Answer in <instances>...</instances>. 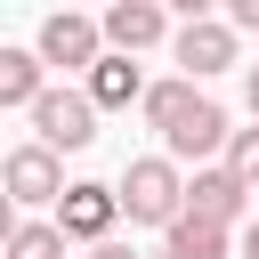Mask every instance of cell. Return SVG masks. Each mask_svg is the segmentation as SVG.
Masks as SVG:
<instances>
[{
  "instance_id": "cell-2",
  "label": "cell",
  "mask_w": 259,
  "mask_h": 259,
  "mask_svg": "<svg viewBox=\"0 0 259 259\" xmlns=\"http://www.w3.org/2000/svg\"><path fill=\"white\" fill-rule=\"evenodd\" d=\"M40 65H65V73H97L105 65V16H73V8H57L49 24H40Z\"/></svg>"
},
{
  "instance_id": "cell-14",
  "label": "cell",
  "mask_w": 259,
  "mask_h": 259,
  "mask_svg": "<svg viewBox=\"0 0 259 259\" xmlns=\"http://www.w3.org/2000/svg\"><path fill=\"white\" fill-rule=\"evenodd\" d=\"M194 97H202V89H194V81H186V73H178V81H154V89H146V105H138V113H146V121H154V130H162V138H170V121H178V113H186V105H194Z\"/></svg>"
},
{
  "instance_id": "cell-10",
  "label": "cell",
  "mask_w": 259,
  "mask_h": 259,
  "mask_svg": "<svg viewBox=\"0 0 259 259\" xmlns=\"http://www.w3.org/2000/svg\"><path fill=\"white\" fill-rule=\"evenodd\" d=\"M49 97V65H40V49H0V105H40Z\"/></svg>"
},
{
  "instance_id": "cell-8",
  "label": "cell",
  "mask_w": 259,
  "mask_h": 259,
  "mask_svg": "<svg viewBox=\"0 0 259 259\" xmlns=\"http://www.w3.org/2000/svg\"><path fill=\"white\" fill-rule=\"evenodd\" d=\"M178 65H186V81H210V73H227V65H235V24H219V16H194V24H178Z\"/></svg>"
},
{
  "instance_id": "cell-15",
  "label": "cell",
  "mask_w": 259,
  "mask_h": 259,
  "mask_svg": "<svg viewBox=\"0 0 259 259\" xmlns=\"http://www.w3.org/2000/svg\"><path fill=\"white\" fill-rule=\"evenodd\" d=\"M227 170H235L243 186H259V121H251V130H235V146H227Z\"/></svg>"
},
{
  "instance_id": "cell-6",
  "label": "cell",
  "mask_w": 259,
  "mask_h": 259,
  "mask_svg": "<svg viewBox=\"0 0 259 259\" xmlns=\"http://www.w3.org/2000/svg\"><path fill=\"white\" fill-rule=\"evenodd\" d=\"M186 210H194V219H210V227H235V219L251 227V219H259V210H251V186H243L227 162H210V170H194V178H186Z\"/></svg>"
},
{
  "instance_id": "cell-3",
  "label": "cell",
  "mask_w": 259,
  "mask_h": 259,
  "mask_svg": "<svg viewBox=\"0 0 259 259\" xmlns=\"http://www.w3.org/2000/svg\"><path fill=\"white\" fill-rule=\"evenodd\" d=\"M32 130H40L49 154H81V146L97 138V105H89V89H49V97L32 105Z\"/></svg>"
},
{
  "instance_id": "cell-5",
  "label": "cell",
  "mask_w": 259,
  "mask_h": 259,
  "mask_svg": "<svg viewBox=\"0 0 259 259\" xmlns=\"http://www.w3.org/2000/svg\"><path fill=\"white\" fill-rule=\"evenodd\" d=\"M113 219H121V186H97V178H73V194L57 202V227L73 243H113Z\"/></svg>"
},
{
  "instance_id": "cell-16",
  "label": "cell",
  "mask_w": 259,
  "mask_h": 259,
  "mask_svg": "<svg viewBox=\"0 0 259 259\" xmlns=\"http://www.w3.org/2000/svg\"><path fill=\"white\" fill-rule=\"evenodd\" d=\"M227 16H235V24H243V32H259V0H235V8H227Z\"/></svg>"
},
{
  "instance_id": "cell-13",
  "label": "cell",
  "mask_w": 259,
  "mask_h": 259,
  "mask_svg": "<svg viewBox=\"0 0 259 259\" xmlns=\"http://www.w3.org/2000/svg\"><path fill=\"white\" fill-rule=\"evenodd\" d=\"M162 259H227V227H210V219L186 210V219L170 227V251H162Z\"/></svg>"
},
{
  "instance_id": "cell-11",
  "label": "cell",
  "mask_w": 259,
  "mask_h": 259,
  "mask_svg": "<svg viewBox=\"0 0 259 259\" xmlns=\"http://www.w3.org/2000/svg\"><path fill=\"white\" fill-rule=\"evenodd\" d=\"M89 105H97V113H105V105H146V81H138V65L105 49V65L89 73Z\"/></svg>"
},
{
  "instance_id": "cell-1",
  "label": "cell",
  "mask_w": 259,
  "mask_h": 259,
  "mask_svg": "<svg viewBox=\"0 0 259 259\" xmlns=\"http://www.w3.org/2000/svg\"><path fill=\"white\" fill-rule=\"evenodd\" d=\"M121 210H130V227H178L186 219V178H178V162L170 154H138L130 170H121Z\"/></svg>"
},
{
  "instance_id": "cell-9",
  "label": "cell",
  "mask_w": 259,
  "mask_h": 259,
  "mask_svg": "<svg viewBox=\"0 0 259 259\" xmlns=\"http://www.w3.org/2000/svg\"><path fill=\"white\" fill-rule=\"evenodd\" d=\"M162 32H170V24H162L154 0H113V8H105V49H113V57H138V49H154Z\"/></svg>"
},
{
  "instance_id": "cell-18",
  "label": "cell",
  "mask_w": 259,
  "mask_h": 259,
  "mask_svg": "<svg viewBox=\"0 0 259 259\" xmlns=\"http://www.w3.org/2000/svg\"><path fill=\"white\" fill-rule=\"evenodd\" d=\"M243 97H251V121H259V65L243 73Z\"/></svg>"
},
{
  "instance_id": "cell-17",
  "label": "cell",
  "mask_w": 259,
  "mask_h": 259,
  "mask_svg": "<svg viewBox=\"0 0 259 259\" xmlns=\"http://www.w3.org/2000/svg\"><path fill=\"white\" fill-rule=\"evenodd\" d=\"M89 259H138V251H130V243H97Z\"/></svg>"
},
{
  "instance_id": "cell-12",
  "label": "cell",
  "mask_w": 259,
  "mask_h": 259,
  "mask_svg": "<svg viewBox=\"0 0 259 259\" xmlns=\"http://www.w3.org/2000/svg\"><path fill=\"white\" fill-rule=\"evenodd\" d=\"M65 251H73V235L57 219H16L8 227V259H65Z\"/></svg>"
},
{
  "instance_id": "cell-19",
  "label": "cell",
  "mask_w": 259,
  "mask_h": 259,
  "mask_svg": "<svg viewBox=\"0 0 259 259\" xmlns=\"http://www.w3.org/2000/svg\"><path fill=\"white\" fill-rule=\"evenodd\" d=\"M243 259H259V219H251V227H243Z\"/></svg>"
},
{
  "instance_id": "cell-7",
  "label": "cell",
  "mask_w": 259,
  "mask_h": 259,
  "mask_svg": "<svg viewBox=\"0 0 259 259\" xmlns=\"http://www.w3.org/2000/svg\"><path fill=\"white\" fill-rule=\"evenodd\" d=\"M162 146H170V162H202V170H210V154H227V146H235V130H227V113H219L210 97H194V105L170 121V138H162Z\"/></svg>"
},
{
  "instance_id": "cell-4",
  "label": "cell",
  "mask_w": 259,
  "mask_h": 259,
  "mask_svg": "<svg viewBox=\"0 0 259 259\" xmlns=\"http://www.w3.org/2000/svg\"><path fill=\"white\" fill-rule=\"evenodd\" d=\"M0 186H8V202H24V210H32V202H65V194H73V186H65V162H57L40 138H32V146H16V154L0 162Z\"/></svg>"
}]
</instances>
